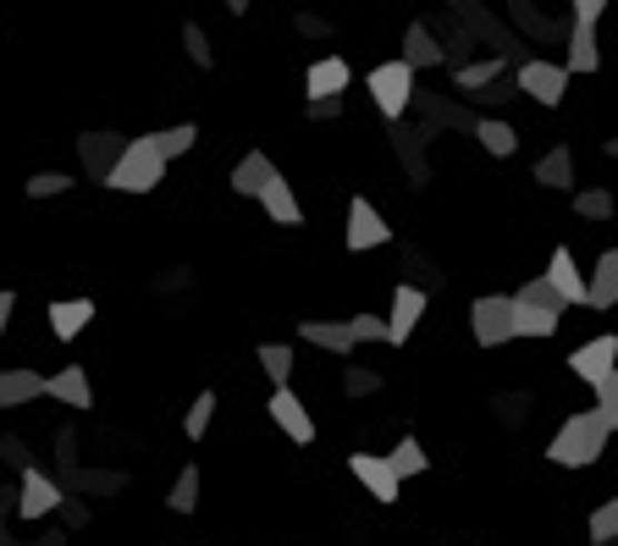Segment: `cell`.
<instances>
[{
    "instance_id": "32",
    "label": "cell",
    "mask_w": 618,
    "mask_h": 546,
    "mask_svg": "<svg viewBox=\"0 0 618 546\" xmlns=\"http://www.w3.org/2000/svg\"><path fill=\"white\" fill-rule=\"evenodd\" d=\"M210 419H216V393H199V398L188 404V414H182V430H188V441H205Z\"/></svg>"
},
{
    "instance_id": "28",
    "label": "cell",
    "mask_w": 618,
    "mask_h": 546,
    "mask_svg": "<svg viewBox=\"0 0 618 546\" xmlns=\"http://www.w3.org/2000/svg\"><path fill=\"white\" fill-rule=\"evenodd\" d=\"M160 149V160H177V155H188L193 149V138H199V128L193 122H182V128H160V133H144Z\"/></svg>"
},
{
    "instance_id": "12",
    "label": "cell",
    "mask_w": 618,
    "mask_h": 546,
    "mask_svg": "<svg viewBox=\"0 0 618 546\" xmlns=\"http://www.w3.org/2000/svg\"><path fill=\"white\" fill-rule=\"evenodd\" d=\"M266 409H271V419H277L293 441H305V447L315 441V419H309V409L299 404L293 387H271V404H266Z\"/></svg>"
},
{
    "instance_id": "7",
    "label": "cell",
    "mask_w": 618,
    "mask_h": 546,
    "mask_svg": "<svg viewBox=\"0 0 618 546\" xmlns=\"http://www.w3.org/2000/svg\"><path fill=\"white\" fill-rule=\"evenodd\" d=\"M569 370H575V381L602 387L618 370V337H591L586 348H575V354H569Z\"/></svg>"
},
{
    "instance_id": "9",
    "label": "cell",
    "mask_w": 618,
    "mask_h": 546,
    "mask_svg": "<svg viewBox=\"0 0 618 546\" xmlns=\"http://www.w3.org/2000/svg\"><path fill=\"white\" fill-rule=\"evenodd\" d=\"M348 469H353V480L376 497V503H398V475H392V464L381 458V453H348Z\"/></svg>"
},
{
    "instance_id": "25",
    "label": "cell",
    "mask_w": 618,
    "mask_h": 546,
    "mask_svg": "<svg viewBox=\"0 0 618 546\" xmlns=\"http://www.w3.org/2000/svg\"><path fill=\"white\" fill-rule=\"evenodd\" d=\"M514 304H530V309H547V315H564V309H569V304L558 298V287H552L547 276H530V281H525V287L514 292Z\"/></svg>"
},
{
    "instance_id": "29",
    "label": "cell",
    "mask_w": 618,
    "mask_h": 546,
    "mask_svg": "<svg viewBox=\"0 0 618 546\" xmlns=\"http://www.w3.org/2000/svg\"><path fill=\"white\" fill-rule=\"evenodd\" d=\"M564 315H547V309H530V304H514V326L519 337H552Z\"/></svg>"
},
{
    "instance_id": "38",
    "label": "cell",
    "mask_w": 618,
    "mask_h": 546,
    "mask_svg": "<svg viewBox=\"0 0 618 546\" xmlns=\"http://www.w3.org/2000/svg\"><path fill=\"white\" fill-rule=\"evenodd\" d=\"M597 414L608 419V430H618V370L602 381V387H597Z\"/></svg>"
},
{
    "instance_id": "19",
    "label": "cell",
    "mask_w": 618,
    "mask_h": 546,
    "mask_svg": "<svg viewBox=\"0 0 618 546\" xmlns=\"http://www.w3.org/2000/svg\"><path fill=\"white\" fill-rule=\"evenodd\" d=\"M260 205H266V216H271V221H282V227H293V221L305 216V210H299V193H293V182H288L282 171H271V182H266Z\"/></svg>"
},
{
    "instance_id": "36",
    "label": "cell",
    "mask_w": 618,
    "mask_h": 546,
    "mask_svg": "<svg viewBox=\"0 0 618 546\" xmlns=\"http://www.w3.org/2000/svg\"><path fill=\"white\" fill-rule=\"evenodd\" d=\"M182 44H188V61H193V67H205V72L216 67V56H210V39H205V28H199V22H188V28H182Z\"/></svg>"
},
{
    "instance_id": "40",
    "label": "cell",
    "mask_w": 618,
    "mask_h": 546,
    "mask_svg": "<svg viewBox=\"0 0 618 546\" xmlns=\"http://www.w3.org/2000/svg\"><path fill=\"white\" fill-rule=\"evenodd\" d=\"M309 122H331V117H342V95H320V100H305Z\"/></svg>"
},
{
    "instance_id": "33",
    "label": "cell",
    "mask_w": 618,
    "mask_h": 546,
    "mask_svg": "<svg viewBox=\"0 0 618 546\" xmlns=\"http://www.w3.org/2000/svg\"><path fill=\"white\" fill-rule=\"evenodd\" d=\"M575 216H586V221H608V216H614V193H602V188H580V193H575Z\"/></svg>"
},
{
    "instance_id": "3",
    "label": "cell",
    "mask_w": 618,
    "mask_h": 546,
    "mask_svg": "<svg viewBox=\"0 0 618 546\" xmlns=\"http://www.w3.org/2000/svg\"><path fill=\"white\" fill-rule=\"evenodd\" d=\"M370 100L381 106V117H403L409 111V100H415V67L409 61H381V67H370Z\"/></svg>"
},
{
    "instance_id": "43",
    "label": "cell",
    "mask_w": 618,
    "mask_h": 546,
    "mask_svg": "<svg viewBox=\"0 0 618 546\" xmlns=\"http://www.w3.org/2000/svg\"><path fill=\"white\" fill-rule=\"evenodd\" d=\"M293 28H299V33H331V28H326V22H320V17H299V22H293Z\"/></svg>"
},
{
    "instance_id": "11",
    "label": "cell",
    "mask_w": 618,
    "mask_h": 546,
    "mask_svg": "<svg viewBox=\"0 0 618 546\" xmlns=\"http://www.w3.org/2000/svg\"><path fill=\"white\" fill-rule=\"evenodd\" d=\"M122 149H128V138H122V133H83V138H78L83 171H89L94 182H106V177H111V166L122 160Z\"/></svg>"
},
{
    "instance_id": "42",
    "label": "cell",
    "mask_w": 618,
    "mask_h": 546,
    "mask_svg": "<svg viewBox=\"0 0 618 546\" xmlns=\"http://www.w3.org/2000/svg\"><path fill=\"white\" fill-rule=\"evenodd\" d=\"M11 309H17V292L0 287V337H6V326H11Z\"/></svg>"
},
{
    "instance_id": "18",
    "label": "cell",
    "mask_w": 618,
    "mask_h": 546,
    "mask_svg": "<svg viewBox=\"0 0 618 546\" xmlns=\"http://www.w3.org/2000/svg\"><path fill=\"white\" fill-rule=\"evenodd\" d=\"M618 304V249L597 260V271L586 281V309H614Z\"/></svg>"
},
{
    "instance_id": "5",
    "label": "cell",
    "mask_w": 618,
    "mask_h": 546,
    "mask_svg": "<svg viewBox=\"0 0 618 546\" xmlns=\"http://www.w3.org/2000/svg\"><path fill=\"white\" fill-rule=\"evenodd\" d=\"M514 83H519V95H530L536 106H564V89H569V67H558V61H525Z\"/></svg>"
},
{
    "instance_id": "1",
    "label": "cell",
    "mask_w": 618,
    "mask_h": 546,
    "mask_svg": "<svg viewBox=\"0 0 618 546\" xmlns=\"http://www.w3.org/2000/svg\"><path fill=\"white\" fill-rule=\"evenodd\" d=\"M608 419L597 409L586 414H569L564 425H558V436L547 441V458L558 464V469H586V464H597L602 453H608Z\"/></svg>"
},
{
    "instance_id": "41",
    "label": "cell",
    "mask_w": 618,
    "mask_h": 546,
    "mask_svg": "<svg viewBox=\"0 0 618 546\" xmlns=\"http://www.w3.org/2000/svg\"><path fill=\"white\" fill-rule=\"evenodd\" d=\"M602 11H608V0H575V17H580V22H597Z\"/></svg>"
},
{
    "instance_id": "39",
    "label": "cell",
    "mask_w": 618,
    "mask_h": 546,
    "mask_svg": "<svg viewBox=\"0 0 618 546\" xmlns=\"http://www.w3.org/2000/svg\"><path fill=\"white\" fill-rule=\"evenodd\" d=\"M342 387H348L353 398H370V393H381V376H376V370H359V365H348Z\"/></svg>"
},
{
    "instance_id": "20",
    "label": "cell",
    "mask_w": 618,
    "mask_h": 546,
    "mask_svg": "<svg viewBox=\"0 0 618 546\" xmlns=\"http://www.w3.org/2000/svg\"><path fill=\"white\" fill-rule=\"evenodd\" d=\"M89 320H94V304H89V298H56V304H50V331H56L61 343H72Z\"/></svg>"
},
{
    "instance_id": "16",
    "label": "cell",
    "mask_w": 618,
    "mask_h": 546,
    "mask_svg": "<svg viewBox=\"0 0 618 546\" xmlns=\"http://www.w3.org/2000/svg\"><path fill=\"white\" fill-rule=\"evenodd\" d=\"M348 78H353V72H348V61H342V56H320V61L305 72V100L342 95V89H348Z\"/></svg>"
},
{
    "instance_id": "2",
    "label": "cell",
    "mask_w": 618,
    "mask_h": 546,
    "mask_svg": "<svg viewBox=\"0 0 618 546\" xmlns=\"http://www.w3.org/2000/svg\"><path fill=\"white\" fill-rule=\"evenodd\" d=\"M160 177H166L160 149H154L150 138H128V149H122V160L111 166L106 188H111V193H150V188H160Z\"/></svg>"
},
{
    "instance_id": "22",
    "label": "cell",
    "mask_w": 618,
    "mask_h": 546,
    "mask_svg": "<svg viewBox=\"0 0 618 546\" xmlns=\"http://www.w3.org/2000/svg\"><path fill=\"white\" fill-rule=\"evenodd\" d=\"M569 72H597L602 67V50H597V22H580L575 17V33H569Z\"/></svg>"
},
{
    "instance_id": "8",
    "label": "cell",
    "mask_w": 618,
    "mask_h": 546,
    "mask_svg": "<svg viewBox=\"0 0 618 546\" xmlns=\"http://www.w3.org/2000/svg\"><path fill=\"white\" fill-rule=\"evenodd\" d=\"M392 238V227L381 221V210L370 205V199H353L348 205V232H342V244L353 249V255H365V249H381Z\"/></svg>"
},
{
    "instance_id": "4",
    "label": "cell",
    "mask_w": 618,
    "mask_h": 546,
    "mask_svg": "<svg viewBox=\"0 0 618 546\" xmlns=\"http://www.w3.org/2000/svg\"><path fill=\"white\" fill-rule=\"evenodd\" d=\"M469 331H475L480 348H502V343H514V337H519V326H514V298H502V292L475 298V304H469Z\"/></svg>"
},
{
    "instance_id": "14",
    "label": "cell",
    "mask_w": 618,
    "mask_h": 546,
    "mask_svg": "<svg viewBox=\"0 0 618 546\" xmlns=\"http://www.w3.org/2000/svg\"><path fill=\"white\" fill-rule=\"evenodd\" d=\"M299 337L309 348H326V354H353L359 348L353 320H299Z\"/></svg>"
},
{
    "instance_id": "34",
    "label": "cell",
    "mask_w": 618,
    "mask_h": 546,
    "mask_svg": "<svg viewBox=\"0 0 618 546\" xmlns=\"http://www.w3.org/2000/svg\"><path fill=\"white\" fill-rule=\"evenodd\" d=\"M591 542H597V546L618 542V497H608V503L591 514Z\"/></svg>"
},
{
    "instance_id": "45",
    "label": "cell",
    "mask_w": 618,
    "mask_h": 546,
    "mask_svg": "<svg viewBox=\"0 0 618 546\" xmlns=\"http://www.w3.org/2000/svg\"><path fill=\"white\" fill-rule=\"evenodd\" d=\"M0 546H11V542H6V525H0Z\"/></svg>"
},
{
    "instance_id": "27",
    "label": "cell",
    "mask_w": 618,
    "mask_h": 546,
    "mask_svg": "<svg viewBox=\"0 0 618 546\" xmlns=\"http://www.w3.org/2000/svg\"><path fill=\"white\" fill-rule=\"evenodd\" d=\"M387 464H392V475H398V480H409V475H426V464H431V458H426V447H420L415 436H403V441L387 453Z\"/></svg>"
},
{
    "instance_id": "6",
    "label": "cell",
    "mask_w": 618,
    "mask_h": 546,
    "mask_svg": "<svg viewBox=\"0 0 618 546\" xmlns=\"http://www.w3.org/2000/svg\"><path fill=\"white\" fill-rule=\"evenodd\" d=\"M426 304H431L426 287H392V309H387V343H392V348H403V343L415 337Z\"/></svg>"
},
{
    "instance_id": "24",
    "label": "cell",
    "mask_w": 618,
    "mask_h": 546,
    "mask_svg": "<svg viewBox=\"0 0 618 546\" xmlns=\"http://www.w3.org/2000/svg\"><path fill=\"white\" fill-rule=\"evenodd\" d=\"M398 61H409L415 72H420V67H442V44L431 39L426 22H415V28L403 33V56H398Z\"/></svg>"
},
{
    "instance_id": "23",
    "label": "cell",
    "mask_w": 618,
    "mask_h": 546,
    "mask_svg": "<svg viewBox=\"0 0 618 546\" xmlns=\"http://www.w3.org/2000/svg\"><path fill=\"white\" fill-rule=\"evenodd\" d=\"M536 182H541V188H569V193H575V155H569V143H558V149H547V155L536 160Z\"/></svg>"
},
{
    "instance_id": "31",
    "label": "cell",
    "mask_w": 618,
    "mask_h": 546,
    "mask_svg": "<svg viewBox=\"0 0 618 546\" xmlns=\"http://www.w3.org/2000/svg\"><path fill=\"white\" fill-rule=\"evenodd\" d=\"M166 508H171V514H193V508H199V469H193V464L177 475V486H171Z\"/></svg>"
},
{
    "instance_id": "10",
    "label": "cell",
    "mask_w": 618,
    "mask_h": 546,
    "mask_svg": "<svg viewBox=\"0 0 618 546\" xmlns=\"http://www.w3.org/2000/svg\"><path fill=\"white\" fill-rule=\"evenodd\" d=\"M67 497H61V486L44 475V469H22V486H17V514L22 519H44V514H56Z\"/></svg>"
},
{
    "instance_id": "37",
    "label": "cell",
    "mask_w": 618,
    "mask_h": 546,
    "mask_svg": "<svg viewBox=\"0 0 618 546\" xmlns=\"http://www.w3.org/2000/svg\"><path fill=\"white\" fill-rule=\"evenodd\" d=\"M67 188H72L67 171H39V177H28V199H56V193H67Z\"/></svg>"
},
{
    "instance_id": "15",
    "label": "cell",
    "mask_w": 618,
    "mask_h": 546,
    "mask_svg": "<svg viewBox=\"0 0 618 546\" xmlns=\"http://www.w3.org/2000/svg\"><path fill=\"white\" fill-rule=\"evenodd\" d=\"M547 281L558 287V298H564V304L586 309V276H580V266H575V255H569V249H552V260H547Z\"/></svg>"
},
{
    "instance_id": "13",
    "label": "cell",
    "mask_w": 618,
    "mask_h": 546,
    "mask_svg": "<svg viewBox=\"0 0 618 546\" xmlns=\"http://www.w3.org/2000/svg\"><path fill=\"white\" fill-rule=\"evenodd\" d=\"M44 398H56V404H67V409H94L89 370H83V365H61V370L44 381Z\"/></svg>"
},
{
    "instance_id": "21",
    "label": "cell",
    "mask_w": 618,
    "mask_h": 546,
    "mask_svg": "<svg viewBox=\"0 0 618 546\" xmlns=\"http://www.w3.org/2000/svg\"><path fill=\"white\" fill-rule=\"evenodd\" d=\"M44 398V376L39 370H0V409H22Z\"/></svg>"
},
{
    "instance_id": "44",
    "label": "cell",
    "mask_w": 618,
    "mask_h": 546,
    "mask_svg": "<svg viewBox=\"0 0 618 546\" xmlns=\"http://www.w3.org/2000/svg\"><path fill=\"white\" fill-rule=\"evenodd\" d=\"M227 11H232V17H243V11H249V0H227Z\"/></svg>"
},
{
    "instance_id": "30",
    "label": "cell",
    "mask_w": 618,
    "mask_h": 546,
    "mask_svg": "<svg viewBox=\"0 0 618 546\" xmlns=\"http://www.w3.org/2000/svg\"><path fill=\"white\" fill-rule=\"evenodd\" d=\"M260 365H266L271 387H288V381H293V348H288V343H266V348H260Z\"/></svg>"
},
{
    "instance_id": "35",
    "label": "cell",
    "mask_w": 618,
    "mask_h": 546,
    "mask_svg": "<svg viewBox=\"0 0 618 546\" xmlns=\"http://www.w3.org/2000/svg\"><path fill=\"white\" fill-rule=\"evenodd\" d=\"M497 78H502V56H486V61H475V67H459L464 89H480V83H497Z\"/></svg>"
},
{
    "instance_id": "17",
    "label": "cell",
    "mask_w": 618,
    "mask_h": 546,
    "mask_svg": "<svg viewBox=\"0 0 618 546\" xmlns=\"http://www.w3.org/2000/svg\"><path fill=\"white\" fill-rule=\"evenodd\" d=\"M271 160H266V149H249L238 166H232V193H243V199H260L266 193V182H271Z\"/></svg>"
},
{
    "instance_id": "26",
    "label": "cell",
    "mask_w": 618,
    "mask_h": 546,
    "mask_svg": "<svg viewBox=\"0 0 618 546\" xmlns=\"http://www.w3.org/2000/svg\"><path fill=\"white\" fill-rule=\"evenodd\" d=\"M475 138H480V149H486V155H497V160H508V155L519 149V133H514L508 122H497V117H486V122L475 128Z\"/></svg>"
}]
</instances>
